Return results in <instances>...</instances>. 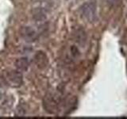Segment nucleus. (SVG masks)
Masks as SVG:
<instances>
[{
  "label": "nucleus",
  "mask_w": 127,
  "mask_h": 119,
  "mask_svg": "<svg viewBox=\"0 0 127 119\" xmlns=\"http://www.w3.org/2000/svg\"><path fill=\"white\" fill-rule=\"evenodd\" d=\"M34 62L39 69L43 70L49 65V58L44 52L38 51L34 56Z\"/></svg>",
  "instance_id": "4"
},
{
  "label": "nucleus",
  "mask_w": 127,
  "mask_h": 119,
  "mask_svg": "<svg viewBox=\"0 0 127 119\" xmlns=\"http://www.w3.org/2000/svg\"><path fill=\"white\" fill-rule=\"evenodd\" d=\"M58 103L59 101L57 99V95L56 94H49V96H46L44 101L45 109L49 113H54L56 110H57Z\"/></svg>",
  "instance_id": "3"
},
{
  "label": "nucleus",
  "mask_w": 127,
  "mask_h": 119,
  "mask_svg": "<svg viewBox=\"0 0 127 119\" xmlns=\"http://www.w3.org/2000/svg\"><path fill=\"white\" fill-rule=\"evenodd\" d=\"M81 13L83 17L88 22H95L97 20L96 5L93 2L84 3L81 6Z\"/></svg>",
  "instance_id": "1"
},
{
  "label": "nucleus",
  "mask_w": 127,
  "mask_h": 119,
  "mask_svg": "<svg viewBox=\"0 0 127 119\" xmlns=\"http://www.w3.org/2000/svg\"><path fill=\"white\" fill-rule=\"evenodd\" d=\"M7 79L14 86H20L23 81L22 73L16 70H12L7 72Z\"/></svg>",
  "instance_id": "5"
},
{
  "label": "nucleus",
  "mask_w": 127,
  "mask_h": 119,
  "mask_svg": "<svg viewBox=\"0 0 127 119\" xmlns=\"http://www.w3.org/2000/svg\"><path fill=\"white\" fill-rule=\"evenodd\" d=\"M20 35L21 37L28 42H33L38 38L37 33L34 29L30 26H22L20 29Z\"/></svg>",
  "instance_id": "2"
},
{
  "label": "nucleus",
  "mask_w": 127,
  "mask_h": 119,
  "mask_svg": "<svg viewBox=\"0 0 127 119\" xmlns=\"http://www.w3.org/2000/svg\"><path fill=\"white\" fill-rule=\"evenodd\" d=\"M76 41L79 44L83 45V43L86 41V34L85 32L83 30H79L76 31Z\"/></svg>",
  "instance_id": "7"
},
{
  "label": "nucleus",
  "mask_w": 127,
  "mask_h": 119,
  "mask_svg": "<svg viewBox=\"0 0 127 119\" xmlns=\"http://www.w3.org/2000/svg\"><path fill=\"white\" fill-rule=\"evenodd\" d=\"M16 68L20 71H26L30 67L29 60L26 57H20L17 59L14 62Z\"/></svg>",
  "instance_id": "6"
}]
</instances>
